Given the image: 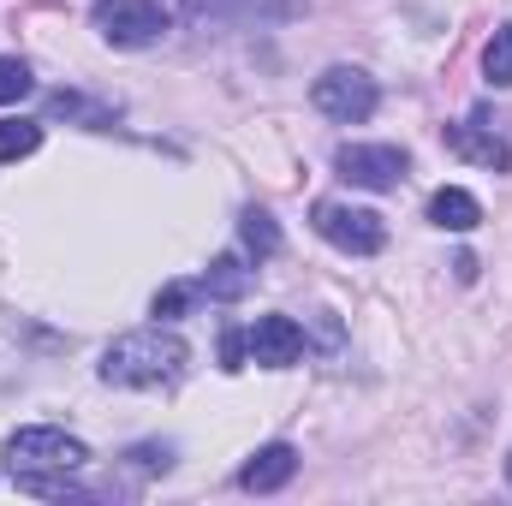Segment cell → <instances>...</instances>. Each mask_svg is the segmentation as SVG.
<instances>
[{
  "mask_svg": "<svg viewBox=\"0 0 512 506\" xmlns=\"http://www.w3.org/2000/svg\"><path fill=\"white\" fill-rule=\"evenodd\" d=\"M334 167H340L346 185L393 191V185L405 179V149H393V143H346V149L334 155Z\"/></svg>",
  "mask_w": 512,
  "mask_h": 506,
  "instance_id": "6",
  "label": "cell"
},
{
  "mask_svg": "<svg viewBox=\"0 0 512 506\" xmlns=\"http://www.w3.org/2000/svg\"><path fill=\"white\" fill-rule=\"evenodd\" d=\"M245 352H251V340L239 328H227L221 334V370H245Z\"/></svg>",
  "mask_w": 512,
  "mask_h": 506,
  "instance_id": "18",
  "label": "cell"
},
{
  "mask_svg": "<svg viewBox=\"0 0 512 506\" xmlns=\"http://www.w3.org/2000/svg\"><path fill=\"white\" fill-rule=\"evenodd\" d=\"M310 102H316L328 120H340V126H364V120L376 114L382 90H376V78L358 72V66H328V72L310 84Z\"/></svg>",
  "mask_w": 512,
  "mask_h": 506,
  "instance_id": "3",
  "label": "cell"
},
{
  "mask_svg": "<svg viewBox=\"0 0 512 506\" xmlns=\"http://www.w3.org/2000/svg\"><path fill=\"white\" fill-rule=\"evenodd\" d=\"M483 72H489L495 90H512V24H501V30L489 36V48H483Z\"/></svg>",
  "mask_w": 512,
  "mask_h": 506,
  "instance_id": "15",
  "label": "cell"
},
{
  "mask_svg": "<svg viewBox=\"0 0 512 506\" xmlns=\"http://www.w3.org/2000/svg\"><path fill=\"white\" fill-rule=\"evenodd\" d=\"M197 298H203V286H185V280H173V286H161V292H155V304H149V310H155V322H179V316H185Z\"/></svg>",
  "mask_w": 512,
  "mask_h": 506,
  "instance_id": "16",
  "label": "cell"
},
{
  "mask_svg": "<svg viewBox=\"0 0 512 506\" xmlns=\"http://www.w3.org/2000/svg\"><path fill=\"white\" fill-rule=\"evenodd\" d=\"M251 268H245V256H215V262H209V274H203V280H197V286H203V292H209V298H215V304H239V298H245V292H251Z\"/></svg>",
  "mask_w": 512,
  "mask_h": 506,
  "instance_id": "11",
  "label": "cell"
},
{
  "mask_svg": "<svg viewBox=\"0 0 512 506\" xmlns=\"http://www.w3.org/2000/svg\"><path fill=\"white\" fill-rule=\"evenodd\" d=\"M292 471H298V453H292L286 441H268L262 453H251V465L239 471V483H245L251 495H274V489L292 483Z\"/></svg>",
  "mask_w": 512,
  "mask_h": 506,
  "instance_id": "8",
  "label": "cell"
},
{
  "mask_svg": "<svg viewBox=\"0 0 512 506\" xmlns=\"http://www.w3.org/2000/svg\"><path fill=\"white\" fill-rule=\"evenodd\" d=\"M191 358V346L173 334V328H137V334H120L108 352H102V381L108 387H161V381H179Z\"/></svg>",
  "mask_w": 512,
  "mask_h": 506,
  "instance_id": "1",
  "label": "cell"
},
{
  "mask_svg": "<svg viewBox=\"0 0 512 506\" xmlns=\"http://www.w3.org/2000/svg\"><path fill=\"white\" fill-rule=\"evenodd\" d=\"M6 465H12V483H30V477H72V471L90 465V447H84L78 435H66V429L36 423V429H18V435L6 441Z\"/></svg>",
  "mask_w": 512,
  "mask_h": 506,
  "instance_id": "2",
  "label": "cell"
},
{
  "mask_svg": "<svg viewBox=\"0 0 512 506\" xmlns=\"http://www.w3.org/2000/svg\"><path fill=\"white\" fill-rule=\"evenodd\" d=\"M36 143H42V126L36 120H0V167L36 155Z\"/></svg>",
  "mask_w": 512,
  "mask_h": 506,
  "instance_id": "14",
  "label": "cell"
},
{
  "mask_svg": "<svg viewBox=\"0 0 512 506\" xmlns=\"http://www.w3.org/2000/svg\"><path fill=\"white\" fill-rule=\"evenodd\" d=\"M239 239H245V251H251L256 262L280 251V227H274V215H268V209H245V221H239Z\"/></svg>",
  "mask_w": 512,
  "mask_h": 506,
  "instance_id": "13",
  "label": "cell"
},
{
  "mask_svg": "<svg viewBox=\"0 0 512 506\" xmlns=\"http://www.w3.org/2000/svg\"><path fill=\"white\" fill-rule=\"evenodd\" d=\"M316 233L346 256H376L387 245V221L358 203H316Z\"/></svg>",
  "mask_w": 512,
  "mask_h": 506,
  "instance_id": "5",
  "label": "cell"
},
{
  "mask_svg": "<svg viewBox=\"0 0 512 506\" xmlns=\"http://www.w3.org/2000/svg\"><path fill=\"white\" fill-rule=\"evenodd\" d=\"M185 6H191V18H203V24H227L233 12H239V18H262V12H268V18H286V12H292L286 0H185Z\"/></svg>",
  "mask_w": 512,
  "mask_h": 506,
  "instance_id": "12",
  "label": "cell"
},
{
  "mask_svg": "<svg viewBox=\"0 0 512 506\" xmlns=\"http://www.w3.org/2000/svg\"><path fill=\"white\" fill-rule=\"evenodd\" d=\"M131 459H137V465H149V471H155V465H167V447H137V453H131Z\"/></svg>",
  "mask_w": 512,
  "mask_h": 506,
  "instance_id": "19",
  "label": "cell"
},
{
  "mask_svg": "<svg viewBox=\"0 0 512 506\" xmlns=\"http://www.w3.org/2000/svg\"><path fill=\"white\" fill-rule=\"evenodd\" d=\"M30 90H36L30 66H24L18 54H0V108H6V102H24Z\"/></svg>",
  "mask_w": 512,
  "mask_h": 506,
  "instance_id": "17",
  "label": "cell"
},
{
  "mask_svg": "<svg viewBox=\"0 0 512 506\" xmlns=\"http://www.w3.org/2000/svg\"><path fill=\"white\" fill-rule=\"evenodd\" d=\"M245 340H251V364H262V370H286L304 352V328L292 316H256Z\"/></svg>",
  "mask_w": 512,
  "mask_h": 506,
  "instance_id": "7",
  "label": "cell"
},
{
  "mask_svg": "<svg viewBox=\"0 0 512 506\" xmlns=\"http://www.w3.org/2000/svg\"><path fill=\"white\" fill-rule=\"evenodd\" d=\"M507 483H512V453H507Z\"/></svg>",
  "mask_w": 512,
  "mask_h": 506,
  "instance_id": "20",
  "label": "cell"
},
{
  "mask_svg": "<svg viewBox=\"0 0 512 506\" xmlns=\"http://www.w3.org/2000/svg\"><path fill=\"white\" fill-rule=\"evenodd\" d=\"M429 221H435L441 233H471V227L483 221V203H477L471 191H459V185H441V191L429 197Z\"/></svg>",
  "mask_w": 512,
  "mask_h": 506,
  "instance_id": "10",
  "label": "cell"
},
{
  "mask_svg": "<svg viewBox=\"0 0 512 506\" xmlns=\"http://www.w3.org/2000/svg\"><path fill=\"white\" fill-rule=\"evenodd\" d=\"M447 149L453 155H465V161H477V167H489V173H507L512 167V149L495 137V131H477V126H447Z\"/></svg>",
  "mask_w": 512,
  "mask_h": 506,
  "instance_id": "9",
  "label": "cell"
},
{
  "mask_svg": "<svg viewBox=\"0 0 512 506\" xmlns=\"http://www.w3.org/2000/svg\"><path fill=\"white\" fill-rule=\"evenodd\" d=\"M90 18L114 48H149V42L167 36V6L161 0H96Z\"/></svg>",
  "mask_w": 512,
  "mask_h": 506,
  "instance_id": "4",
  "label": "cell"
}]
</instances>
